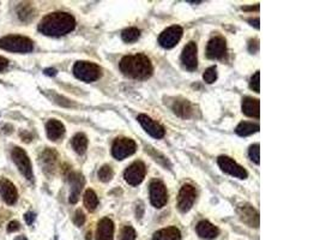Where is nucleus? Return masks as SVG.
Instances as JSON below:
<instances>
[{
    "label": "nucleus",
    "mask_w": 320,
    "mask_h": 240,
    "mask_svg": "<svg viewBox=\"0 0 320 240\" xmlns=\"http://www.w3.org/2000/svg\"><path fill=\"white\" fill-rule=\"evenodd\" d=\"M76 28V19L68 12H53L45 16L37 29L46 36L59 37L71 33Z\"/></svg>",
    "instance_id": "1"
},
{
    "label": "nucleus",
    "mask_w": 320,
    "mask_h": 240,
    "mask_svg": "<svg viewBox=\"0 0 320 240\" xmlns=\"http://www.w3.org/2000/svg\"><path fill=\"white\" fill-rule=\"evenodd\" d=\"M119 68L126 77L146 79L153 75V64L145 54L126 55L120 60Z\"/></svg>",
    "instance_id": "2"
},
{
    "label": "nucleus",
    "mask_w": 320,
    "mask_h": 240,
    "mask_svg": "<svg viewBox=\"0 0 320 240\" xmlns=\"http://www.w3.org/2000/svg\"><path fill=\"white\" fill-rule=\"evenodd\" d=\"M0 48L13 53H29L34 50V42L27 36L6 35L0 39Z\"/></svg>",
    "instance_id": "3"
},
{
    "label": "nucleus",
    "mask_w": 320,
    "mask_h": 240,
    "mask_svg": "<svg viewBox=\"0 0 320 240\" xmlns=\"http://www.w3.org/2000/svg\"><path fill=\"white\" fill-rule=\"evenodd\" d=\"M73 75L79 81L91 83L97 81L101 77L102 70L97 64L91 61H77L73 66Z\"/></svg>",
    "instance_id": "4"
},
{
    "label": "nucleus",
    "mask_w": 320,
    "mask_h": 240,
    "mask_svg": "<svg viewBox=\"0 0 320 240\" xmlns=\"http://www.w3.org/2000/svg\"><path fill=\"white\" fill-rule=\"evenodd\" d=\"M11 158L19 172L22 173L28 180H33L34 179L33 166H31V161L26 150L18 147L13 148V150L11 152Z\"/></svg>",
    "instance_id": "5"
},
{
    "label": "nucleus",
    "mask_w": 320,
    "mask_h": 240,
    "mask_svg": "<svg viewBox=\"0 0 320 240\" xmlns=\"http://www.w3.org/2000/svg\"><path fill=\"white\" fill-rule=\"evenodd\" d=\"M137 150L136 142L127 137H120L114 141L112 145V154L117 160H124L133 155Z\"/></svg>",
    "instance_id": "6"
},
{
    "label": "nucleus",
    "mask_w": 320,
    "mask_h": 240,
    "mask_svg": "<svg viewBox=\"0 0 320 240\" xmlns=\"http://www.w3.org/2000/svg\"><path fill=\"white\" fill-rule=\"evenodd\" d=\"M150 202L157 209H161L168 202V191L166 185L160 180H154L149 186Z\"/></svg>",
    "instance_id": "7"
},
{
    "label": "nucleus",
    "mask_w": 320,
    "mask_h": 240,
    "mask_svg": "<svg viewBox=\"0 0 320 240\" xmlns=\"http://www.w3.org/2000/svg\"><path fill=\"white\" fill-rule=\"evenodd\" d=\"M146 174V166L142 161H136L126 168L124 173L125 182L129 185L137 186L143 182Z\"/></svg>",
    "instance_id": "8"
},
{
    "label": "nucleus",
    "mask_w": 320,
    "mask_h": 240,
    "mask_svg": "<svg viewBox=\"0 0 320 240\" xmlns=\"http://www.w3.org/2000/svg\"><path fill=\"white\" fill-rule=\"evenodd\" d=\"M197 198V191L195 187L189 184H185L179 191L178 196V209L181 213H187L192 209L193 204H195Z\"/></svg>",
    "instance_id": "9"
},
{
    "label": "nucleus",
    "mask_w": 320,
    "mask_h": 240,
    "mask_svg": "<svg viewBox=\"0 0 320 240\" xmlns=\"http://www.w3.org/2000/svg\"><path fill=\"white\" fill-rule=\"evenodd\" d=\"M219 166L224 173H228L231 177H235L238 179H246L248 177L247 170L244 167L239 165L237 161H234L233 159L229 156H220L219 160Z\"/></svg>",
    "instance_id": "10"
},
{
    "label": "nucleus",
    "mask_w": 320,
    "mask_h": 240,
    "mask_svg": "<svg viewBox=\"0 0 320 240\" xmlns=\"http://www.w3.org/2000/svg\"><path fill=\"white\" fill-rule=\"evenodd\" d=\"M181 37L182 28L180 26H172L161 33V35L158 36V43L163 48L170 50V48L177 46L179 41L181 40Z\"/></svg>",
    "instance_id": "11"
},
{
    "label": "nucleus",
    "mask_w": 320,
    "mask_h": 240,
    "mask_svg": "<svg viewBox=\"0 0 320 240\" xmlns=\"http://www.w3.org/2000/svg\"><path fill=\"white\" fill-rule=\"evenodd\" d=\"M237 213L241 222L247 225L248 227L258 228L259 227V213L257 211L253 205L248 203L239 204L237 208Z\"/></svg>",
    "instance_id": "12"
},
{
    "label": "nucleus",
    "mask_w": 320,
    "mask_h": 240,
    "mask_svg": "<svg viewBox=\"0 0 320 240\" xmlns=\"http://www.w3.org/2000/svg\"><path fill=\"white\" fill-rule=\"evenodd\" d=\"M181 62L186 70H196L197 66H198V47H197L196 42L191 41L184 47V51H182L181 54Z\"/></svg>",
    "instance_id": "13"
},
{
    "label": "nucleus",
    "mask_w": 320,
    "mask_h": 240,
    "mask_svg": "<svg viewBox=\"0 0 320 240\" xmlns=\"http://www.w3.org/2000/svg\"><path fill=\"white\" fill-rule=\"evenodd\" d=\"M40 165L45 174L47 177H52L57 170L58 152L54 149H46L40 155Z\"/></svg>",
    "instance_id": "14"
},
{
    "label": "nucleus",
    "mask_w": 320,
    "mask_h": 240,
    "mask_svg": "<svg viewBox=\"0 0 320 240\" xmlns=\"http://www.w3.org/2000/svg\"><path fill=\"white\" fill-rule=\"evenodd\" d=\"M137 120L139 121V124L142 125V127L145 130L147 135H150L151 137L156 138V140H160L162 138L166 131H164V127L161 124L156 123V121L151 119L150 117L145 116V114H139Z\"/></svg>",
    "instance_id": "15"
},
{
    "label": "nucleus",
    "mask_w": 320,
    "mask_h": 240,
    "mask_svg": "<svg viewBox=\"0 0 320 240\" xmlns=\"http://www.w3.org/2000/svg\"><path fill=\"white\" fill-rule=\"evenodd\" d=\"M227 52V42L222 36H216L209 41L206 46V57L212 60L222 59Z\"/></svg>",
    "instance_id": "16"
},
{
    "label": "nucleus",
    "mask_w": 320,
    "mask_h": 240,
    "mask_svg": "<svg viewBox=\"0 0 320 240\" xmlns=\"http://www.w3.org/2000/svg\"><path fill=\"white\" fill-rule=\"evenodd\" d=\"M170 108L178 117L184 118V119H189V118L196 117L195 106L188 100L181 99V97H177V99L173 100Z\"/></svg>",
    "instance_id": "17"
},
{
    "label": "nucleus",
    "mask_w": 320,
    "mask_h": 240,
    "mask_svg": "<svg viewBox=\"0 0 320 240\" xmlns=\"http://www.w3.org/2000/svg\"><path fill=\"white\" fill-rule=\"evenodd\" d=\"M69 184H70V187H71V192H70L69 201H70V203L75 204L79 200L80 192H82L84 184H86V179H84V177L80 174V173L73 172L69 176Z\"/></svg>",
    "instance_id": "18"
},
{
    "label": "nucleus",
    "mask_w": 320,
    "mask_h": 240,
    "mask_svg": "<svg viewBox=\"0 0 320 240\" xmlns=\"http://www.w3.org/2000/svg\"><path fill=\"white\" fill-rule=\"evenodd\" d=\"M0 194L6 204L13 205L18 200V192H17L16 186L9 179H0Z\"/></svg>",
    "instance_id": "19"
},
{
    "label": "nucleus",
    "mask_w": 320,
    "mask_h": 240,
    "mask_svg": "<svg viewBox=\"0 0 320 240\" xmlns=\"http://www.w3.org/2000/svg\"><path fill=\"white\" fill-rule=\"evenodd\" d=\"M114 222L110 217H104L98 222L96 229V240H113Z\"/></svg>",
    "instance_id": "20"
},
{
    "label": "nucleus",
    "mask_w": 320,
    "mask_h": 240,
    "mask_svg": "<svg viewBox=\"0 0 320 240\" xmlns=\"http://www.w3.org/2000/svg\"><path fill=\"white\" fill-rule=\"evenodd\" d=\"M197 234H198L202 239L205 240H212L217 238V235L220 234V229L216 227L215 225H212L211 222L204 220L200 221L196 227Z\"/></svg>",
    "instance_id": "21"
},
{
    "label": "nucleus",
    "mask_w": 320,
    "mask_h": 240,
    "mask_svg": "<svg viewBox=\"0 0 320 240\" xmlns=\"http://www.w3.org/2000/svg\"><path fill=\"white\" fill-rule=\"evenodd\" d=\"M46 134H47V137L49 140L53 142L60 140L65 134L64 124L57 119L48 120L47 124H46Z\"/></svg>",
    "instance_id": "22"
},
{
    "label": "nucleus",
    "mask_w": 320,
    "mask_h": 240,
    "mask_svg": "<svg viewBox=\"0 0 320 240\" xmlns=\"http://www.w3.org/2000/svg\"><path fill=\"white\" fill-rule=\"evenodd\" d=\"M242 112L247 117L251 118H259L260 116V103L258 99L253 97H245L242 100Z\"/></svg>",
    "instance_id": "23"
},
{
    "label": "nucleus",
    "mask_w": 320,
    "mask_h": 240,
    "mask_svg": "<svg viewBox=\"0 0 320 240\" xmlns=\"http://www.w3.org/2000/svg\"><path fill=\"white\" fill-rule=\"evenodd\" d=\"M153 240H181V232L177 227H167L155 233Z\"/></svg>",
    "instance_id": "24"
},
{
    "label": "nucleus",
    "mask_w": 320,
    "mask_h": 240,
    "mask_svg": "<svg viewBox=\"0 0 320 240\" xmlns=\"http://www.w3.org/2000/svg\"><path fill=\"white\" fill-rule=\"evenodd\" d=\"M71 144L77 154L83 155L88 149V137L84 134H80V132L79 134H76L72 137Z\"/></svg>",
    "instance_id": "25"
},
{
    "label": "nucleus",
    "mask_w": 320,
    "mask_h": 240,
    "mask_svg": "<svg viewBox=\"0 0 320 240\" xmlns=\"http://www.w3.org/2000/svg\"><path fill=\"white\" fill-rule=\"evenodd\" d=\"M237 134L241 137H246V136H251L255 132L259 131V125L254 123H249V121H242L235 128Z\"/></svg>",
    "instance_id": "26"
},
{
    "label": "nucleus",
    "mask_w": 320,
    "mask_h": 240,
    "mask_svg": "<svg viewBox=\"0 0 320 240\" xmlns=\"http://www.w3.org/2000/svg\"><path fill=\"white\" fill-rule=\"evenodd\" d=\"M84 205L89 211H95L98 207V198L94 190L88 189L84 193Z\"/></svg>",
    "instance_id": "27"
},
{
    "label": "nucleus",
    "mask_w": 320,
    "mask_h": 240,
    "mask_svg": "<svg viewBox=\"0 0 320 240\" xmlns=\"http://www.w3.org/2000/svg\"><path fill=\"white\" fill-rule=\"evenodd\" d=\"M17 13L23 22H29L35 17V10L31 8L30 4H20L17 8Z\"/></svg>",
    "instance_id": "28"
},
{
    "label": "nucleus",
    "mask_w": 320,
    "mask_h": 240,
    "mask_svg": "<svg viewBox=\"0 0 320 240\" xmlns=\"http://www.w3.org/2000/svg\"><path fill=\"white\" fill-rule=\"evenodd\" d=\"M140 37V30L137 28H127L121 33V39L126 43L136 42Z\"/></svg>",
    "instance_id": "29"
},
{
    "label": "nucleus",
    "mask_w": 320,
    "mask_h": 240,
    "mask_svg": "<svg viewBox=\"0 0 320 240\" xmlns=\"http://www.w3.org/2000/svg\"><path fill=\"white\" fill-rule=\"evenodd\" d=\"M97 176H98V179H100L102 183H108L113 179L114 172L110 165H104L101 167L100 170H98Z\"/></svg>",
    "instance_id": "30"
},
{
    "label": "nucleus",
    "mask_w": 320,
    "mask_h": 240,
    "mask_svg": "<svg viewBox=\"0 0 320 240\" xmlns=\"http://www.w3.org/2000/svg\"><path fill=\"white\" fill-rule=\"evenodd\" d=\"M137 238V233L135 231V228L132 226L126 225L121 228L120 233H119V238L118 240H136Z\"/></svg>",
    "instance_id": "31"
},
{
    "label": "nucleus",
    "mask_w": 320,
    "mask_h": 240,
    "mask_svg": "<svg viewBox=\"0 0 320 240\" xmlns=\"http://www.w3.org/2000/svg\"><path fill=\"white\" fill-rule=\"evenodd\" d=\"M204 81H205L207 84H212V83L216 82L217 79V69L216 66H211V68L206 69L205 72L203 75Z\"/></svg>",
    "instance_id": "32"
},
{
    "label": "nucleus",
    "mask_w": 320,
    "mask_h": 240,
    "mask_svg": "<svg viewBox=\"0 0 320 240\" xmlns=\"http://www.w3.org/2000/svg\"><path fill=\"white\" fill-rule=\"evenodd\" d=\"M260 145L257 143V144H253L249 147L248 149V155H249V159L252 160L253 162L257 163V165H259L260 163Z\"/></svg>",
    "instance_id": "33"
},
{
    "label": "nucleus",
    "mask_w": 320,
    "mask_h": 240,
    "mask_svg": "<svg viewBox=\"0 0 320 240\" xmlns=\"http://www.w3.org/2000/svg\"><path fill=\"white\" fill-rule=\"evenodd\" d=\"M249 88H251L253 92H255V93L260 92V74H259V71H257L255 74L252 76L251 82H249Z\"/></svg>",
    "instance_id": "34"
},
{
    "label": "nucleus",
    "mask_w": 320,
    "mask_h": 240,
    "mask_svg": "<svg viewBox=\"0 0 320 240\" xmlns=\"http://www.w3.org/2000/svg\"><path fill=\"white\" fill-rule=\"evenodd\" d=\"M73 222H75V225L77 226V227H80V226L84 225V222H86V215L83 214L82 210L76 211L75 217H73Z\"/></svg>",
    "instance_id": "35"
},
{
    "label": "nucleus",
    "mask_w": 320,
    "mask_h": 240,
    "mask_svg": "<svg viewBox=\"0 0 320 240\" xmlns=\"http://www.w3.org/2000/svg\"><path fill=\"white\" fill-rule=\"evenodd\" d=\"M24 220H26L27 225H33L34 221L36 220V214L34 213V211H28V213H26V215H24Z\"/></svg>",
    "instance_id": "36"
},
{
    "label": "nucleus",
    "mask_w": 320,
    "mask_h": 240,
    "mask_svg": "<svg viewBox=\"0 0 320 240\" xmlns=\"http://www.w3.org/2000/svg\"><path fill=\"white\" fill-rule=\"evenodd\" d=\"M19 228H20V224L18 221H11L8 225V232L9 233H13V232L19 231Z\"/></svg>",
    "instance_id": "37"
},
{
    "label": "nucleus",
    "mask_w": 320,
    "mask_h": 240,
    "mask_svg": "<svg viewBox=\"0 0 320 240\" xmlns=\"http://www.w3.org/2000/svg\"><path fill=\"white\" fill-rule=\"evenodd\" d=\"M9 66V60L4 57H0V72L4 71Z\"/></svg>",
    "instance_id": "38"
},
{
    "label": "nucleus",
    "mask_w": 320,
    "mask_h": 240,
    "mask_svg": "<svg viewBox=\"0 0 320 240\" xmlns=\"http://www.w3.org/2000/svg\"><path fill=\"white\" fill-rule=\"evenodd\" d=\"M45 72V75H47V76H55L57 75V70H55V69H46V70L44 71Z\"/></svg>",
    "instance_id": "39"
},
{
    "label": "nucleus",
    "mask_w": 320,
    "mask_h": 240,
    "mask_svg": "<svg viewBox=\"0 0 320 240\" xmlns=\"http://www.w3.org/2000/svg\"><path fill=\"white\" fill-rule=\"evenodd\" d=\"M248 23H251V26H254L257 29H259V18H249Z\"/></svg>",
    "instance_id": "40"
},
{
    "label": "nucleus",
    "mask_w": 320,
    "mask_h": 240,
    "mask_svg": "<svg viewBox=\"0 0 320 240\" xmlns=\"http://www.w3.org/2000/svg\"><path fill=\"white\" fill-rule=\"evenodd\" d=\"M242 10H245V11H247V10H259V6L257 5V6H254V8H242Z\"/></svg>",
    "instance_id": "41"
},
{
    "label": "nucleus",
    "mask_w": 320,
    "mask_h": 240,
    "mask_svg": "<svg viewBox=\"0 0 320 240\" xmlns=\"http://www.w3.org/2000/svg\"><path fill=\"white\" fill-rule=\"evenodd\" d=\"M15 240H28V239L24 235H19V236H17Z\"/></svg>",
    "instance_id": "42"
},
{
    "label": "nucleus",
    "mask_w": 320,
    "mask_h": 240,
    "mask_svg": "<svg viewBox=\"0 0 320 240\" xmlns=\"http://www.w3.org/2000/svg\"><path fill=\"white\" fill-rule=\"evenodd\" d=\"M55 240H58V238H55Z\"/></svg>",
    "instance_id": "43"
}]
</instances>
